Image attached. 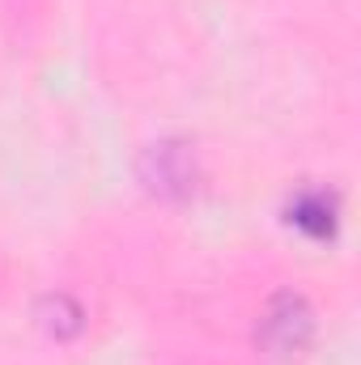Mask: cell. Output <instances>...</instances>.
<instances>
[{
	"label": "cell",
	"instance_id": "6da1fadb",
	"mask_svg": "<svg viewBox=\"0 0 361 365\" xmlns=\"http://www.w3.org/2000/svg\"><path fill=\"white\" fill-rule=\"evenodd\" d=\"M310 306L298 297V293H280L268 306L260 331H264V344H268L276 357H293L310 344Z\"/></svg>",
	"mask_w": 361,
	"mask_h": 365
},
{
	"label": "cell",
	"instance_id": "7a4b0ae2",
	"mask_svg": "<svg viewBox=\"0 0 361 365\" xmlns=\"http://www.w3.org/2000/svg\"><path fill=\"white\" fill-rule=\"evenodd\" d=\"M289 221L306 230L310 238H332L336 234V200L327 191H302L289 204Z\"/></svg>",
	"mask_w": 361,
	"mask_h": 365
}]
</instances>
